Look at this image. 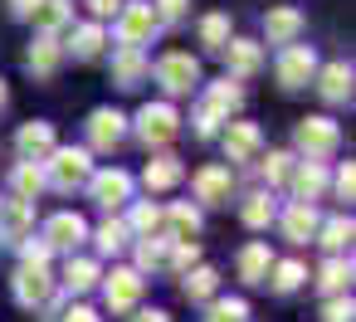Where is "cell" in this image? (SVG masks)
I'll return each mask as SVG.
<instances>
[{"mask_svg": "<svg viewBox=\"0 0 356 322\" xmlns=\"http://www.w3.org/2000/svg\"><path fill=\"white\" fill-rule=\"evenodd\" d=\"M268 264H273V254H268L264 239H249V244L239 249V278H244V283H264Z\"/></svg>", "mask_w": 356, "mask_h": 322, "instance_id": "8d00e7d4", "label": "cell"}, {"mask_svg": "<svg viewBox=\"0 0 356 322\" xmlns=\"http://www.w3.org/2000/svg\"><path fill=\"white\" fill-rule=\"evenodd\" d=\"M293 142H298V156L327 161V156H337V147H341V127H337L332 118H302Z\"/></svg>", "mask_w": 356, "mask_h": 322, "instance_id": "ba28073f", "label": "cell"}, {"mask_svg": "<svg viewBox=\"0 0 356 322\" xmlns=\"http://www.w3.org/2000/svg\"><path fill=\"white\" fill-rule=\"evenodd\" d=\"M273 215H278V200H273V191L264 186V191H249L244 200H239V220L249 225V230H268L273 225Z\"/></svg>", "mask_w": 356, "mask_h": 322, "instance_id": "4316f807", "label": "cell"}, {"mask_svg": "<svg viewBox=\"0 0 356 322\" xmlns=\"http://www.w3.org/2000/svg\"><path fill=\"white\" fill-rule=\"evenodd\" d=\"M132 322H171V312H161V307H137Z\"/></svg>", "mask_w": 356, "mask_h": 322, "instance_id": "681fc988", "label": "cell"}, {"mask_svg": "<svg viewBox=\"0 0 356 322\" xmlns=\"http://www.w3.org/2000/svg\"><path fill=\"white\" fill-rule=\"evenodd\" d=\"M10 293H15V303H20V307L40 312V307L49 303V293H54V273H49V264L20 259V268H15V278H10Z\"/></svg>", "mask_w": 356, "mask_h": 322, "instance_id": "52a82bcc", "label": "cell"}, {"mask_svg": "<svg viewBox=\"0 0 356 322\" xmlns=\"http://www.w3.org/2000/svg\"><path fill=\"white\" fill-rule=\"evenodd\" d=\"M103 49H108V30H103V20H88V25H79V30L69 35V45H64V54H74L79 64L98 59Z\"/></svg>", "mask_w": 356, "mask_h": 322, "instance_id": "cb8c5ba5", "label": "cell"}, {"mask_svg": "<svg viewBox=\"0 0 356 322\" xmlns=\"http://www.w3.org/2000/svg\"><path fill=\"white\" fill-rule=\"evenodd\" d=\"M215 288H220V268H215V264H200V259H195V264L181 273V293H186L191 303H210Z\"/></svg>", "mask_w": 356, "mask_h": 322, "instance_id": "484cf974", "label": "cell"}, {"mask_svg": "<svg viewBox=\"0 0 356 322\" xmlns=\"http://www.w3.org/2000/svg\"><path fill=\"white\" fill-rule=\"evenodd\" d=\"M40 191H49V186H44V161L20 156V161L10 166V195H20V200H40Z\"/></svg>", "mask_w": 356, "mask_h": 322, "instance_id": "d4e9b609", "label": "cell"}, {"mask_svg": "<svg viewBox=\"0 0 356 322\" xmlns=\"http://www.w3.org/2000/svg\"><path fill=\"white\" fill-rule=\"evenodd\" d=\"M127 142V118L118 113V108H93V118H88V152H118Z\"/></svg>", "mask_w": 356, "mask_h": 322, "instance_id": "8fae6325", "label": "cell"}, {"mask_svg": "<svg viewBox=\"0 0 356 322\" xmlns=\"http://www.w3.org/2000/svg\"><path fill=\"white\" fill-rule=\"evenodd\" d=\"M225 64H229V79H254L264 69V45L259 40H234L225 45Z\"/></svg>", "mask_w": 356, "mask_h": 322, "instance_id": "7402d4cb", "label": "cell"}, {"mask_svg": "<svg viewBox=\"0 0 356 322\" xmlns=\"http://www.w3.org/2000/svg\"><path fill=\"white\" fill-rule=\"evenodd\" d=\"M351 83H356V74H351L346 59L317 64V74H312V88H317V98H322L327 108H346V103H351Z\"/></svg>", "mask_w": 356, "mask_h": 322, "instance_id": "30bf717a", "label": "cell"}, {"mask_svg": "<svg viewBox=\"0 0 356 322\" xmlns=\"http://www.w3.org/2000/svg\"><path fill=\"white\" fill-rule=\"evenodd\" d=\"M181 181H186L181 156H156V161H147V171H142V186H147V191H176Z\"/></svg>", "mask_w": 356, "mask_h": 322, "instance_id": "f546056e", "label": "cell"}, {"mask_svg": "<svg viewBox=\"0 0 356 322\" xmlns=\"http://www.w3.org/2000/svg\"><path fill=\"white\" fill-rule=\"evenodd\" d=\"M113 25H118V45H132V49H147L161 35L152 0H122V10L113 15Z\"/></svg>", "mask_w": 356, "mask_h": 322, "instance_id": "277c9868", "label": "cell"}, {"mask_svg": "<svg viewBox=\"0 0 356 322\" xmlns=\"http://www.w3.org/2000/svg\"><path fill=\"white\" fill-rule=\"evenodd\" d=\"M191 122H195V137H200V142H210V137H215V132L225 127V122H220V118H215L210 108H195V118H191Z\"/></svg>", "mask_w": 356, "mask_h": 322, "instance_id": "bcb514c9", "label": "cell"}, {"mask_svg": "<svg viewBox=\"0 0 356 322\" xmlns=\"http://www.w3.org/2000/svg\"><path fill=\"white\" fill-rule=\"evenodd\" d=\"M10 108V88H6V79H0V113Z\"/></svg>", "mask_w": 356, "mask_h": 322, "instance_id": "816d5d0a", "label": "cell"}, {"mask_svg": "<svg viewBox=\"0 0 356 322\" xmlns=\"http://www.w3.org/2000/svg\"><path fill=\"white\" fill-rule=\"evenodd\" d=\"M88 10H93V20H113L122 10V0H88Z\"/></svg>", "mask_w": 356, "mask_h": 322, "instance_id": "c3c4849f", "label": "cell"}, {"mask_svg": "<svg viewBox=\"0 0 356 322\" xmlns=\"http://www.w3.org/2000/svg\"><path fill=\"white\" fill-rule=\"evenodd\" d=\"M327 186L337 191V200H351V195H356V166H351V161H341V166H337V176H332Z\"/></svg>", "mask_w": 356, "mask_h": 322, "instance_id": "f6af8a7d", "label": "cell"}, {"mask_svg": "<svg viewBox=\"0 0 356 322\" xmlns=\"http://www.w3.org/2000/svg\"><path fill=\"white\" fill-rule=\"evenodd\" d=\"M317 288H322L327 298H332V293H346V288H351V259H346V254H332V259L317 268Z\"/></svg>", "mask_w": 356, "mask_h": 322, "instance_id": "74e56055", "label": "cell"}, {"mask_svg": "<svg viewBox=\"0 0 356 322\" xmlns=\"http://www.w3.org/2000/svg\"><path fill=\"white\" fill-rule=\"evenodd\" d=\"M152 79H156L171 98H186L191 88H200V59L186 54V49H171V54H161V59L152 64Z\"/></svg>", "mask_w": 356, "mask_h": 322, "instance_id": "5b68a950", "label": "cell"}, {"mask_svg": "<svg viewBox=\"0 0 356 322\" xmlns=\"http://www.w3.org/2000/svg\"><path fill=\"white\" fill-rule=\"evenodd\" d=\"M293 152H268L264 161H259V171H264V181H268V191L273 186H288V176H293Z\"/></svg>", "mask_w": 356, "mask_h": 322, "instance_id": "60d3db41", "label": "cell"}, {"mask_svg": "<svg viewBox=\"0 0 356 322\" xmlns=\"http://www.w3.org/2000/svg\"><path fill=\"white\" fill-rule=\"evenodd\" d=\"M302 30H307V15H302L298 6H273V10L264 15V40H268V45L302 40Z\"/></svg>", "mask_w": 356, "mask_h": 322, "instance_id": "ac0fdd59", "label": "cell"}, {"mask_svg": "<svg viewBox=\"0 0 356 322\" xmlns=\"http://www.w3.org/2000/svg\"><path fill=\"white\" fill-rule=\"evenodd\" d=\"M327 181H332V171H327V161H293V176H288V186H293V200H322V191H327Z\"/></svg>", "mask_w": 356, "mask_h": 322, "instance_id": "ffe728a7", "label": "cell"}, {"mask_svg": "<svg viewBox=\"0 0 356 322\" xmlns=\"http://www.w3.org/2000/svg\"><path fill=\"white\" fill-rule=\"evenodd\" d=\"M54 122H44V118H35V122H25L20 132H15V152L20 156H30V161H44L49 152H54Z\"/></svg>", "mask_w": 356, "mask_h": 322, "instance_id": "603a6c76", "label": "cell"}, {"mask_svg": "<svg viewBox=\"0 0 356 322\" xmlns=\"http://www.w3.org/2000/svg\"><path fill=\"white\" fill-rule=\"evenodd\" d=\"M205 322H249V303L244 298H210Z\"/></svg>", "mask_w": 356, "mask_h": 322, "instance_id": "ab89813d", "label": "cell"}, {"mask_svg": "<svg viewBox=\"0 0 356 322\" xmlns=\"http://www.w3.org/2000/svg\"><path fill=\"white\" fill-rule=\"evenodd\" d=\"M98 283H103V303H108V312H132V307L142 303L147 273H137V268H113V273H103Z\"/></svg>", "mask_w": 356, "mask_h": 322, "instance_id": "9c48e42d", "label": "cell"}, {"mask_svg": "<svg viewBox=\"0 0 356 322\" xmlns=\"http://www.w3.org/2000/svg\"><path fill=\"white\" fill-rule=\"evenodd\" d=\"M351 317H356L351 293H332V298L322 303V322H351Z\"/></svg>", "mask_w": 356, "mask_h": 322, "instance_id": "ee69618b", "label": "cell"}, {"mask_svg": "<svg viewBox=\"0 0 356 322\" xmlns=\"http://www.w3.org/2000/svg\"><path fill=\"white\" fill-rule=\"evenodd\" d=\"M191 191H195L200 205H229V195H234V166H220V161L200 166L191 176Z\"/></svg>", "mask_w": 356, "mask_h": 322, "instance_id": "7c38bea8", "label": "cell"}, {"mask_svg": "<svg viewBox=\"0 0 356 322\" xmlns=\"http://www.w3.org/2000/svg\"><path fill=\"white\" fill-rule=\"evenodd\" d=\"M312 74H317V54H312V45H302V40L278 45L273 79H278V88H283V93H302V88L312 83Z\"/></svg>", "mask_w": 356, "mask_h": 322, "instance_id": "3957f363", "label": "cell"}, {"mask_svg": "<svg viewBox=\"0 0 356 322\" xmlns=\"http://www.w3.org/2000/svg\"><path fill=\"white\" fill-rule=\"evenodd\" d=\"M200 45H205L210 54H225V45H229V15L210 10V15L200 20Z\"/></svg>", "mask_w": 356, "mask_h": 322, "instance_id": "f35d334b", "label": "cell"}, {"mask_svg": "<svg viewBox=\"0 0 356 322\" xmlns=\"http://www.w3.org/2000/svg\"><path fill=\"white\" fill-rule=\"evenodd\" d=\"M93 244H98V254H108V259H118L127 244H132V230H127V220L113 210L103 225H98V234H93Z\"/></svg>", "mask_w": 356, "mask_h": 322, "instance_id": "4dcf8cb0", "label": "cell"}, {"mask_svg": "<svg viewBox=\"0 0 356 322\" xmlns=\"http://www.w3.org/2000/svg\"><path fill=\"white\" fill-rule=\"evenodd\" d=\"M273 220H278V230H283L288 244H312V234H317V225H322V215H317L312 200H288Z\"/></svg>", "mask_w": 356, "mask_h": 322, "instance_id": "4fadbf2b", "label": "cell"}, {"mask_svg": "<svg viewBox=\"0 0 356 322\" xmlns=\"http://www.w3.org/2000/svg\"><path fill=\"white\" fill-rule=\"evenodd\" d=\"M59 64H64V40H59V35H40V40L30 45V54H25V69H30L35 79H54Z\"/></svg>", "mask_w": 356, "mask_h": 322, "instance_id": "44dd1931", "label": "cell"}, {"mask_svg": "<svg viewBox=\"0 0 356 322\" xmlns=\"http://www.w3.org/2000/svg\"><path fill=\"white\" fill-rule=\"evenodd\" d=\"M30 20H35V30H40V35H59V30L74 20V0H40Z\"/></svg>", "mask_w": 356, "mask_h": 322, "instance_id": "e575fe53", "label": "cell"}, {"mask_svg": "<svg viewBox=\"0 0 356 322\" xmlns=\"http://www.w3.org/2000/svg\"><path fill=\"white\" fill-rule=\"evenodd\" d=\"M98 278H103L98 259H79V254H69V264H64V293H93Z\"/></svg>", "mask_w": 356, "mask_h": 322, "instance_id": "1f68e13d", "label": "cell"}, {"mask_svg": "<svg viewBox=\"0 0 356 322\" xmlns=\"http://www.w3.org/2000/svg\"><path fill=\"white\" fill-rule=\"evenodd\" d=\"M30 230H35V200H20V195L0 200V244L15 249Z\"/></svg>", "mask_w": 356, "mask_h": 322, "instance_id": "9a60e30c", "label": "cell"}, {"mask_svg": "<svg viewBox=\"0 0 356 322\" xmlns=\"http://www.w3.org/2000/svg\"><path fill=\"white\" fill-rule=\"evenodd\" d=\"M127 132H137V142H142L147 152H166V147L181 137V113H176L171 103H142Z\"/></svg>", "mask_w": 356, "mask_h": 322, "instance_id": "7a4b0ae2", "label": "cell"}, {"mask_svg": "<svg viewBox=\"0 0 356 322\" xmlns=\"http://www.w3.org/2000/svg\"><path fill=\"white\" fill-rule=\"evenodd\" d=\"M200 108H210L220 122H229L239 108H244V88H239V79H220V83H205V93H200Z\"/></svg>", "mask_w": 356, "mask_h": 322, "instance_id": "d6986e66", "label": "cell"}, {"mask_svg": "<svg viewBox=\"0 0 356 322\" xmlns=\"http://www.w3.org/2000/svg\"><path fill=\"white\" fill-rule=\"evenodd\" d=\"M132 210H127V230H132V239H142V234H166V210L156 205V200H127Z\"/></svg>", "mask_w": 356, "mask_h": 322, "instance_id": "83f0119b", "label": "cell"}, {"mask_svg": "<svg viewBox=\"0 0 356 322\" xmlns=\"http://www.w3.org/2000/svg\"><path fill=\"white\" fill-rule=\"evenodd\" d=\"M166 234H171V239H195V234H200V210H195L191 200L166 205Z\"/></svg>", "mask_w": 356, "mask_h": 322, "instance_id": "d590c367", "label": "cell"}, {"mask_svg": "<svg viewBox=\"0 0 356 322\" xmlns=\"http://www.w3.org/2000/svg\"><path fill=\"white\" fill-rule=\"evenodd\" d=\"M152 10H156V25L161 30H176L191 15V0H152Z\"/></svg>", "mask_w": 356, "mask_h": 322, "instance_id": "b9f144b4", "label": "cell"}, {"mask_svg": "<svg viewBox=\"0 0 356 322\" xmlns=\"http://www.w3.org/2000/svg\"><path fill=\"white\" fill-rule=\"evenodd\" d=\"M351 234H356V225H351V215H332V220H322L317 225V244L327 249V254H346V244H351Z\"/></svg>", "mask_w": 356, "mask_h": 322, "instance_id": "d6a6232c", "label": "cell"}, {"mask_svg": "<svg viewBox=\"0 0 356 322\" xmlns=\"http://www.w3.org/2000/svg\"><path fill=\"white\" fill-rule=\"evenodd\" d=\"M200 259V244L195 239H171V259H166V273H186L191 264Z\"/></svg>", "mask_w": 356, "mask_h": 322, "instance_id": "7bdbcfd3", "label": "cell"}, {"mask_svg": "<svg viewBox=\"0 0 356 322\" xmlns=\"http://www.w3.org/2000/svg\"><path fill=\"white\" fill-rule=\"evenodd\" d=\"M44 244L54 249V254H74L83 239H88V225H83V215L79 210H59V215H49L44 220Z\"/></svg>", "mask_w": 356, "mask_h": 322, "instance_id": "5bb4252c", "label": "cell"}, {"mask_svg": "<svg viewBox=\"0 0 356 322\" xmlns=\"http://www.w3.org/2000/svg\"><path fill=\"white\" fill-rule=\"evenodd\" d=\"M54 322H103V317H98V307H88V303H74V307L59 312Z\"/></svg>", "mask_w": 356, "mask_h": 322, "instance_id": "7dc6e473", "label": "cell"}, {"mask_svg": "<svg viewBox=\"0 0 356 322\" xmlns=\"http://www.w3.org/2000/svg\"><path fill=\"white\" fill-rule=\"evenodd\" d=\"M83 186H88V195H93V205L113 215V210H122V205L132 200V186H137V181H132V176H127L122 166H103V171L93 166Z\"/></svg>", "mask_w": 356, "mask_h": 322, "instance_id": "8992f818", "label": "cell"}, {"mask_svg": "<svg viewBox=\"0 0 356 322\" xmlns=\"http://www.w3.org/2000/svg\"><path fill=\"white\" fill-rule=\"evenodd\" d=\"M220 132H225V156H229L234 166H239V161H259V152H264L259 122H225Z\"/></svg>", "mask_w": 356, "mask_h": 322, "instance_id": "e0dca14e", "label": "cell"}, {"mask_svg": "<svg viewBox=\"0 0 356 322\" xmlns=\"http://www.w3.org/2000/svg\"><path fill=\"white\" fill-rule=\"evenodd\" d=\"M147 79H152V59H147V49L118 45V49H113V83H118V88H142Z\"/></svg>", "mask_w": 356, "mask_h": 322, "instance_id": "2e32d148", "label": "cell"}, {"mask_svg": "<svg viewBox=\"0 0 356 322\" xmlns=\"http://www.w3.org/2000/svg\"><path fill=\"white\" fill-rule=\"evenodd\" d=\"M166 259H171V234H142L137 239V273H166Z\"/></svg>", "mask_w": 356, "mask_h": 322, "instance_id": "f1b7e54d", "label": "cell"}, {"mask_svg": "<svg viewBox=\"0 0 356 322\" xmlns=\"http://www.w3.org/2000/svg\"><path fill=\"white\" fill-rule=\"evenodd\" d=\"M264 283H268L273 293H298V288L307 283V268H302L298 259H273L268 273H264Z\"/></svg>", "mask_w": 356, "mask_h": 322, "instance_id": "836d02e7", "label": "cell"}, {"mask_svg": "<svg viewBox=\"0 0 356 322\" xmlns=\"http://www.w3.org/2000/svg\"><path fill=\"white\" fill-rule=\"evenodd\" d=\"M88 171H93V152L88 147H59L54 142V152L44 156V186L59 191V195H74L88 181Z\"/></svg>", "mask_w": 356, "mask_h": 322, "instance_id": "6da1fadb", "label": "cell"}, {"mask_svg": "<svg viewBox=\"0 0 356 322\" xmlns=\"http://www.w3.org/2000/svg\"><path fill=\"white\" fill-rule=\"evenodd\" d=\"M35 6H40V0H10V15H15V20H30Z\"/></svg>", "mask_w": 356, "mask_h": 322, "instance_id": "f907efd6", "label": "cell"}]
</instances>
